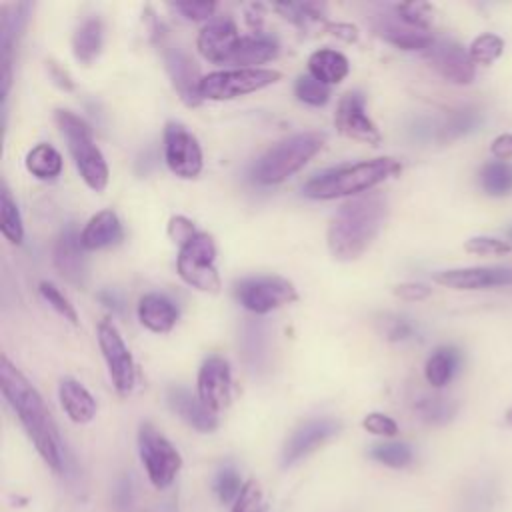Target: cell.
Wrapping results in <instances>:
<instances>
[{"label": "cell", "mask_w": 512, "mask_h": 512, "mask_svg": "<svg viewBox=\"0 0 512 512\" xmlns=\"http://www.w3.org/2000/svg\"><path fill=\"white\" fill-rule=\"evenodd\" d=\"M0 388L4 400L10 404L20 424L24 426L34 448L42 460L54 470H64V454L56 424L50 410L46 408L38 390L28 382V378L6 358L0 360Z\"/></svg>", "instance_id": "1"}, {"label": "cell", "mask_w": 512, "mask_h": 512, "mask_svg": "<svg viewBox=\"0 0 512 512\" xmlns=\"http://www.w3.org/2000/svg\"><path fill=\"white\" fill-rule=\"evenodd\" d=\"M388 216V202L382 194H368L346 202L332 218L326 234L328 250L336 260L360 258L380 234Z\"/></svg>", "instance_id": "2"}, {"label": "cell", "mask_w": 512, "mask_h": 512, "mask_svg": "<svg viewBox=\"0 0 512 512\" xmlns=\"http://www.w3.org/2000/svg\"><path fill=\"white\" fill-rule=\"evenodd\" d=\"M400 170H402V164L390 156L362 160L354 164H342L312 176L304 184L302 192L304 196L314 200H332L340 196L360 194L378 186L388 178L398 176Z\"/></svg>", "instance_id": "3"}, {"label": "cell", "mask_w": 512, "mask_h": 512, "mask_svg": "<svg viewBox=\"0 0 512 512\" xmlns=\"http://www.w3.org/2000/svg\"><path fill=\"white\" fill-rule=\"evenodd\" d=\"M324 146L318 132H300L268 148L252 166V178L260 184H280L304 168Z\"/></svg>", "instance_id": "4"}, {"label": "cell", "mask_w": 512, "mask_h": 512, "mask_svg": "<svg viewBox=\"0 0 512 512\" xmlns=\"http://www.w3.org/2000/svg\"><path fill=\"white\" fill-rule=\"evenodd\" d=\"M54 118L62 136L66 138V144L78 174L82 176L88 188L102 192L108 186L110 170L104 154L100 152V148L92 138L90 126L70 110H56Z\"/></svg>", "instance_id": "5"}, {"label": "cell", "mask_w": 512, "mask_h": 512, "mask_svg": "<svg viewBox=\"0 0 512 512\" xmlns=\"http://www.w3.org/2000/svg\"><path fill=\"white\" fill-rule=\"evenodd\" d=\"M216 260V244L208 232L192 234L178 250L176 270L178 276L202 290V292H218L220 290V276L214 266Z\"/></svg>", "instance_id": "6"}, {"label": "cell", "mask_w": 512, "mask_h": 512, "mask_svg": "<svg viewBox=\"0 0 512 512\" xmlns=\"http://www.w3.org/2000/svg\"><path fill=\"white\" fill-rule=\"evenodd\" d=\"M138 452L154 488L162 490L174 482L182 468V456L150 422H142L138 428Z\"/></svg>", "instance_id": "7"}, {"label": "cell", "mask_w": 512, "mask_h": 512, "mask_svg": "<svg viewBox=\"0 0 512 512\" xmlns=\"http://www.w3.org/2000/svg\"><path fill=\"white\" fill-rule=\"evenodd\" d=\"M282 74L270 68H236V70H218L202 76L200 96L202 100H232L238 96H246L258 92L274 82H278Z\"/></svg>", "instance_id": "8"}, {"label": "cell", "mask_w": 512, "mask_h": 512, "mask_svg": "<svg viewBox=\"0 0 512 512\" xmlns=\"http://www.w3.org/2000/svg\"><path fill=\"white\" fill-rule=\"evenodd\" d=\"M236 298L246 310L268 314L284 304H292L298 294L294 284L282 276H252L236 284Z\"/></svg>", "instance_id": "9"}, {"label": "cell", "mask_w": 512, "mask_h": 512, "mask_svg": "<svg viewBox=\"0 0 512 512\" xmlns=\"http://www.w3.org/2000/svg\"><path fill=\"white\" fill-rule=\"evenodd\" d=\"M96 336H98V346L104 356L112 386L120 396L130 394L136 384V368H134L132 354L126 342L122 340L118 328L110 320H102L98 324Z\"/></svg>", "instance_id": "10"}, {"label": "cell", "mask_w": 512, "mask_h": 512, "mask_svg": "<svg viewBox=\"0 0 512 512\" xmlns=\"http://www.w3.org/2000/svg\"><path fill=\"white\" fill-rule=\"evenodd\" d=\"M164 160L172 174L186 180L202 172V148L196 136L178 122L164 126Z\"/></svg>", "instance_id": "11"}, {"label": "cell", "mask_w": 512, "mask_h": 512, "mask_svg": "<svg viewBox=\"0 0 512 512\" xmlns=\"http://www.w3.org/2000/svg\"><path fill=\"white\" fill-rule=\"evenodd\" d=\"M334 126L338 128L340 134L372 146L380 144V138H382L376 124L366 112V98L358 90H350L338 100Z\"/></svg>", "instance_id": "12"}, {"label": "cell", "mask_w": 512, "mask_h": 512, "mask_svg": "<svg viewBox=\"0 0 512 512\" xmlns=\"http://www.w3.org/2000/svg\"><path fill=\"white\" fill-rule=\"evenodd\" d=\"M30 10H32V6L28 2L8 4V6H2V10H0V62H2L0 94H2V104L6 102L10 86H12L14 48L18 44V38L22 36V30L26 28Z\"/></svg>", "instance_id": "13"}, {"label": "cell", "mask_w": 512, "mask_h": 512, "mask_svg": "<svg viewBox=\"0 0 512 512\" xmlns=\"http://www.w3.org/2000/svg\"><path fill=\"white\" fill-rule=\"evenodd\" d=\"M430 66L448 82L466 86L474 80V62L468 54V50L450 40V38H440L430 44V48L424 52Z\"/></svg>", "instance_id": "14"}, {"label": "cell", "mask_w": 512, "mask_h": 512, "mask_svg": "<svg viewBox=\"0 0 512 512\" xmlns=\"http://www.w3.org/2000/svg\"><path fill=\"white\" fill-rule=\"evenodd\" d=\"M198 398L214 414L224 410L232 398V374L222 356H208L198 370Z\"/></svg>", "instance_id": "15"}, {"label": "cell", "mask_w": 512, "mask_h": 512, "mask_svg": "<svg viewBox=\"0 0 512 512\" xmlns=\"http://www.w3.org/2000/svg\"><path fill=\"white\" fill-rule=\"evenodd\" d=\"M340 430V422L334 418H314L300 424L286 440L282 448V466H292L318 446L328 442Z\"/></svg>", "instance_id": "16"}, {"label": "cell", "mask_w": 512, "mask_h": 512, "mask_svg": "<svg viewBox=\"0 0 512 512\" xmlns=\"http://www.w3.org/2000/svg\"><path fill=\"white\" fill-rule=\"evenodd\" d=\"M52 260L58 270V274L74 284V286H84L88 280V266L84 258V246L80 242V234L72 224H68L56 238L54 250H52Z\"/></svg>", "instance_id": "17"}, {"label": "cell", "mask_w": 512, "mask_h": 512, "mask_svg": "<svg viewBox=\"0 0 512 512\" xmlns=\"http://www.w3.org/2000/svg\"><path fill=\"white\" fill-rule=\"evenodd\" d=\"M162 56H164L166 72L176 92L180 94L182 102L186 106H198L202 102V96H200L202 76L198 72L196 62L178 46H168Z\"/></svg>", "instance_id": "18"}, {"label": "cell", "mask_w": 512, "mask_h": 512, "mask_svg": "<svg viewBox=\"0 0 512 512\" xmlns=\"http://www.w3.org/2000/svg\"><path fill=\"white\" fill-rule=\"evenodd\" d=\"M434 282L452 290H482L512 284V268H452L434 274Z\"/></svg>", "instance_id": "19"}, {"label": "cell", "mask_w": 512, "mask_h": 512, "mask_svg": "<svg viewBox=\"0 0 512 512\" xmlns=\"http://www.w3.org/2000/svg\"><path fill=\"white\" fill-rule=\"evenodd\" d=\"M240 34L232 18L222 16V18H212L196 38V48L198 52L216 64H226L234 44L238 42Z\"/></svg>", "instance_id": "20"}, {"label": "cell", "mask_w": 512, "mask_h": 512, "mask_svg": "<svg viewBox=\"0 0 512 512\" xmlns=\"http://www.w3.org/2000/svg\"><path fill=\"white\" fill-rule=\"evenodd\" d=\"M166 404L178 418H182L198 432H212L218 426L216 414L208 410L200 398L184 386H170L166 390Z\"/></svg>", "instance_id": "21"}, {"label": "cell", "mask_w": 512, "mask_h": 512, "mask_svg": "<svg viewBox=\"0 0 512 512\" xmlns=\"http://www.w3.org/2000/svg\"><path fill=\"white\" fill-rule=\"evenodd\" d=\"M268 326L262 320L246 318L240 328V350L246 366L252 372H262L268 368L270 360V338Z\"/></svg>", "instance_id": "22"}, {"label": "cell", "mask_w": 512, "mask_h": 512, "mask_svg": "<svg viewBox=\"0 0 512 512\" xmlns=\"http://www.w3.org/2000/svg\"><path fill=\"white\" fill-rule=\"evenodd\" d=\"M376 32L390 44H394L400 50H428L430 44L434 42V38L428 34V30H418L410 24H406L404 20H400L394 14L388 16H380V20L376 22Z\"/></svg>", "instance_id": "23"}, {"label": "cell", "mask_w": 512, "mask_h": 512, "mask_svg": "<svg viewBox=\"0 0 512 512\" xmlns=\"http://www.w3.org/2000/svg\"><path fill=\"white\" fill-rule=\"evenodd\" d=\"M122 236L124 230L118 214L114 210H100L84 224L80 232V242L84 250H100L118 244Z\"/></svg>", "instance_id": "24"}, {"label": "cell", "mask_w": 512, "mask_h": 512, "mask_svg": "<svg viewBox=\"0 0 512 512\" xmlns=\"http://www.w3.org/2000/svg\"><path fill=\"white\" fill-rule=\"evenodd\" d=\"M138 320L144 328L156 334H166L178 320V308L174 302L158 292L144 294L138 302Z\"/></svg>", "instance_id": "25"}, {"label": "cell", "mask_w": 512, "mask_h": 512, "mask_svg": "<svg viewBox=\"0 0 512 512\" xmlns=\"http://www.w3.org/2000/svg\"><path fill=\"white\" fill-rule=\"evenodd\" d=\"M278 56V42L262 32L240 36L234 44L226 64H238L244 68H254L256 64H264Z\"/></svg>", "instance_id": "26"}, {"label": "cell", "mask_w": 512, "mask_h": 512, "mask_svg": "<svg viewBox=\"0 0 512 512\" xmlns=\"http://www.w3.org/2000/svg\"><path fill=\"white\" fill-rule=\"evenodd\" d=\"M60 406L76 424H88L96 416L94 396L74 378H62L58 384Z\"/></svg>", "instance_id": "27"}, {"label": "cell", "mask_w": 512, "mask_h": 512, "mask_svg": "<svg viewBox=\"0 0 512 512\" xmlns=\"http://www.w3.org/2000/svg\"><path fill=\"white\" fill-rule=\"evenodd\" d=\"M308 72L322 84H338L350 72L348 58L332 48H320L310 54L308 58Z\"/></svg>", "instance_id": "28"}, {"label": "cell", "mask_w": 512, "mask_h": 512, "mask_svg": "<svg viewBox=\"0 0 512 512\" xmlns=\"http://www.w3.org/2000/svg\"><path fill=\"white\" fill-rule=\"evenodd\" d=\"M104 42V28L100 18H86L72 36V52L80 64H92Z\"/></svg>", "instance_id": "29"}, {"label": "cell", "mask_w": 512, "mask_h": 512, "mask_svg": "<svg viewBox=\"0 0 512 512\" xmlns=\"http://www.w3.org/2000/svg\"><path fill=\"white\" fill-rule=\"evenodd\" d=\"M458 364H460V352L452 346H440L428 356L424 366V376L430 386L442 388L454 378Z\"/></svg>", "instance_id": "30"}, {"label": "cell", "mask_w": 512, "mask_h": 512, "mask_svg": "<svg viewBox=\"0 0 512 512\" xmlns=\"http://www.w3.org/2000/svg\"><path fill=\"white\" fill-rule=\"evenodd\" d=\"M26 170L40 180H54L62 172V156L52 144L40 142L28 150Z\"/></svg>", "instance_id": "31"}, {"label": "cell", "mask_w": 512, "mask_h": 512, "mask_svg": "<svg viewBox=\"0 0 512 512\" xmlns=\"http://www.w3.org/2000/svg\"><path fill=\"white\" fill-rule=\"evenodd\" d=\"M0 230L8 242L22 244V240H24L22 216H20V210L6 186L0 192Z\"/></svg>", "instance_id": "32"}, {"label": "cell", "mask_w": 512, "mask_h": 512, "mask_svg": "<svg viewBox=\"0 0 512 512\" xmlns=\"http://www.w3.org/2000/svg\"><path fill=\"white\" fill-rule=\"evenodd\" d=\"M482 188L490 196H506L512 192V164L506 160H494L484 164L480 172Z\"/></svg>", "instance_id": "33"}, {"label": "cell", "mask_w": 512, "mask_h": 512, "mask_svg": "<svg viewBox=\"0 0 512 512\" xmlns=\"http://www.w3.org/2000/svg\"><path fill=\"white\" fill-rule=\"evenodd\" d=\"M480 122H482V116L476 108H460L448 116V120L444 122V126L438 132V138L444 142L456 140V138L476 130Z\"/></svg>", "instance_id": "34"}, {"label": "cell", "mask_w": 512, "mask_h": 512, "mask_svg": "<svg viewBox=\"0 0 512 512\" xmlns=\"http://www.w3.org/2000/svg\"><path fill=\"white\" fill-rule=\"evenodd\" d=\"M504 52V40L492 32H484L476 36L468 48V54L474 64L490 66L494 64Z\"/></svg>", "instance_id": "35"}, {"label": "cell", "mask_w": 512, "mask_h": 512, "mask_svg": "<svg viewBox=\"0 0 512 512\" xmlns=\"http://www.w3.org/2000/svg\"><path fill=\"white\" fill-rule=\"evenodd\" d=\"M414 410L428 424H446V422L452 420V416L456 412V406L448 398L424 396L416 402Z\"/></svg>", "instance_id": "36"}, {"label": "cell", "mask_w": 512, "mask_h": 512, "mask_svg": "<svg viewBox=\"0 0 512 512\" xmlns=\"http://www.w3.org/2000/svg\"><path fill=\"white\" fill-rule=\"evenodd\" d=\"M412 448L404 442H380L370 448V458L390 466V468H404L412 462Z\"/></svg>", "instance_id": "37"}, {"label": "cell", "mask_w": 512, "mask_h": 512, "mask_svg": "<svg viewBox=\"0 0 512 512\" xmlns=\"http://www.w3.org/2000/svg\"><path fill=\"white\" fill-rule=\"evenodd\" d=\"M294 94L300 102L308 106H324L330 98V88L320 80H316L314 76L304 74V76H298L294 84Z\"/></svg>", "instance_id": "38"}, {"label": "cell", "mask_w": 512, "mask_h": 512, "mask_svg": "<svg viewBox=\"0 0 512 512\" xmlns=\"http://www.w3.org/2000/svg\"><path fill=\"white\" fill-rule=\"evenodd\" d=\"M242 488H244V482H242L240 474L236 472V468H232V466H224L214 478V492L222 504L236 502Z\"/></svg>", "instance_id": "39"}, {"label": "cell", "mask_w": 512, "mask_h": 512, "mask_svg": "<svg viewBox=\"0 0 512 512\" xmlns=\"http://www.w3.org/2000/svg\"><path fill=\"white\" fill-rule=\"evenodd\" d=\"M394 12L400 20H404L406 24H410L418 30H428L432 24V6L426 2L398 4V6H394Z\"/></svg>", "instance_id": "40"}, {"label": "cell", "mask_w": 512, "mask_h": 512, "mask_svg": "<svg viewBox=\"0 0 512 512\" xmlns=\"http://www.w3.org/2000/svg\"><path fill=\"white\" fill-rule=\"evenodd\" d=\"M38 290H40L42 298H44L60 316H64V318H66L68 322H72V324H78L76 308L70 304V300H68L52 282L42 280V282L38 284Z\"/></svg>", "instance_id": "41"}, {"label": "cell", "mask_w": 512, "mask_h": 512, "mask_svg": "<svg viewBox=\"0 0 512 512\" xmlns=\"http://www.w3.org/2000/svg\"><path fill=\"white\" fill-rule=\"evenodd\" d=\"M274 10H278L286 20L294 22L296 26H308L310 22H320L322 14L316 4H274Z\"/></svg>", "instance_id": "42"}, {"label": "cell", "mask_w": 512, "mask_h": 512, "mask_svg": "<svg viewBox=\"0 0 512 512\" xmlns=\"http://www.w3.org/2000/svg\"><path fill=\"white\" fill-rule=\"evenodd\" d=\"M264 510H266V504H264V494L260 484L256 480L244 482V488L236 498V502L232 504L230 512H264Z\"/></svg>", "instance_id": "43"}, {"label": "cell", "mask_w": 512, "mask_h": 512, "mask_svg": "<svg viewBox=\"0 0 512 512\" xmlns=\"http://www.w3.org/2000/svg\"><path fill=\"white\" fill-rule=\"evenodd\" d=\"M464 250L476 256H500V254H508L512 246L506 240H500L494 236H472L464 242Z\"/></svg>", "instance_id": "44"}, {"label": "cell", "mask_w": 512, "mask_h": 512, "mask_svg": "<svg viewBox=\"0 0 512 512\" xmlns=\"http://www.w3.org/2000/svg\"><path fill=\"white\" fill-rule=\"evenodd\" d=\"M364 430H368L374 436H384V438H392L398 434V424L394 418H390L388 414L382 412H370L364 416L362 420Z\"/></svg>", "instance_id": "45"}, {"label": "cell", "mask_w": 512, "mask_h": 512, "mask_svg": "<svg viewBox=\"0 0 512 512\" xmlns=\"http://www.w3.org/2000/svg\"><path fill=\"white\" fill-rule=\"evenodd\" d=\"M172 8L180 12L186 20L200 22V20H210L214 16L216 4L214 2H176L172 4Z\"/></svg>", "instance_id": "46"}, {"label": "cell", "mask_w": 512, "mask_h": 512, "mask_svg": "<svg viewBox=\"0 0 512 512\" xmlns=\"http://www.w3.org/2000/svg\"><path fill=\"white\" fill-rule=\"evenodd\" d=\"M392 292L400 300L420 302V300H424V298H428L432 294V288L428 284H422V282H402V284H396L392 288Z\"/></svg>", "instance_id": "47"}, {"label": "cell", "mask_w": 512, "mask_h": 512, "mask_svg": "<svg viewBox=\"0 0 512 512\" xmlns=\"http://www.w3.org/2000/svg\"><path fill=\"white\" fill-rule=\"evenodd\" d=\"M414 332H416V326L408 318H404V316H394L386 324V338L390 342L408 340V338L414 336Z\"/></svg>", "instance_id": "48"}, {"label": "cell", "mask_w": 512, "mask_h": 512, "mask_svg": "<svg viewBox=\"0 0 512 512\" xmlns=\"http://www.w3.org/2000/svg\"><path fill=\"white\" fill-rule=\"evenodd\" d=\"M198 230L194 228L192 220H188L186 216H172L170 222H168V236L178 244L182 246L192 234H196Z\"/></svg>", "instance_id": "49"}, {"label": "cell", "mask_w": 512, "mask_h": 512, "mask_svg": "<svg viewBox=\"0 0 512 512\" xmlns=\"http://www.w3.org/2000/svg\"><path fill=\"white\" fill-rule=\"evenodd\" d=\"M490 152L496 160H506L508 162L512 158V134L510 132L498 134L490 144Z\"/></svg>", "instance_id": "50"}, {"label": "cell", "mask_w": 512, "mask_h": 512, "mask_svg": "<svg viewBox=\"0 0 512 512\" xmlns=\"http://www.w3.org/2000/svg\"><path fill=\"white\" fill-rule=\"evenodd\" d=\"M328 30H330V34L342 38L344 42H356V40H358V28L352 26V24H342V22H338V24H330Z\"/></svg>", "instance_id": "51"}, {"label": "cell", "mask_w": 512, "mask_h": 512, "mask_svg": "<svg viewBox=\"0 0 512 512\" xmlns=\"http://www.w3.org/2000/svg\"><path fill=\"white\" fill-rule=\"evenodd\" d=\"M50 74H52L54 82H56L60 88H64V90H72V88H74L70 76H68L60 66H56L54 62H50Z\"/></svg>", "instance_id": "52"}, {"label": "cell", "mask_w": 512, "mask_h": 512, "mask_svg": "<svg viewBox=\"0 0 512 512\" xmlns=\"http://www.w3.org/2000/svg\"><path fill=\"white\" fill-rule=\"evenodd\" d=\"M98 298H100V302H102L106 308H112L114 312H120V310H122V300H120V296H118L116 292H112V290H102V292L98 294Z\"/></svg>", "instance_id": "53"}, {"label": "cell", "mask_w": 512, "mask_h": 512, "mask_svg": "<svg viewBox=\"0 0 512 512\" xmlns=\"http://www.w3.org/2000/svg\"><path fill=\"white\" fill-rule=\"evenodd\" d=\"M504 420H506V424L512 428V406L506 410V414H504Z\"/></svg>", "instance_id": "54"}, {"label": "cell", "mask_w": 512, "mask_h": 512, "mask_svg": "<svg viewBox=\"0 0 512 512\" xmlns=\"http://www.w3.org/2000/svg\"><path fill=\"white\" fill-rule=\"evenodd\" d=\"M508 236H510V238H512V228H510V230H508Z\"/></svg>", "instance_id": "55"}]
</instances>
